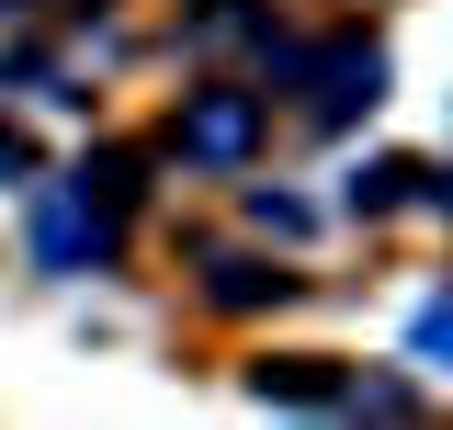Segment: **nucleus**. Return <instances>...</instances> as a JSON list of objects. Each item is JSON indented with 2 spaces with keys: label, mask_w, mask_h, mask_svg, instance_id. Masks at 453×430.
<instances>
[{
  "label": "nucleus",
  "mask_w": 453,
  "mask_h": 430,
  "mask_svg": "<svg viewBox=\"0 0 453 430\" xmlns=\"http://www.w3.org/2000/svg\"><path fill=\"white\" fill-rule=\"evenodd\" d=\"M216 295H226V306H261V295H283V272H261V261H216Z\"/></svg>",
  "instance_id": "20e7f679"
},
{
  "label": "nucleus",
  "mask_w": 453,
  "mask_h": 430,
  "mask_svg": "<svg viewBox=\"0 0 453 430\" xmlns=\"http://www.w3.org/2000/svg\"><path fill=\"white\" fill-rule=\"evenodd\" d=\"M250 385H261V396H340V385L318 374V363H261Z\"/></svg>",
  "instance_id": "39448f33"
},
{
  "label": "nucleus",
  "mask_w": 453,
  "mask_h": 430,
  "mask_svg": "<svg viewBox=\"0 0 453 430\" xmlns=\"http://www.w3.org/2000/svg\"><path fill=\"white\" fill-rule=\"evenodd\" d=\"M0 170H35V159H23V136H12V125H0Z\"/></svg>",
  "instance_id": "6e6552de"
},
{
  "label": "nucleus",
  "mask_w": 453,
  "mask_h": 430,
  "mask_svg": "<svg viewBox=\"0 0 453 430\" xmlns=\"http://www.w3.org/2000/svg\"><path fill=\"white\" fill-rule=\"evenodd\" d=\"M386 103V46H329L318 57V91H306V113L318 125H351V113Z\"/></svg>",
  "instance_id": "f03ea898"
},
{
  "label": "nucleus",
  "mask_w": 453,
  "mask_h": 430,
  "mask_svg": "<svg viewBox=\"0 0 453 430\" xmlns=\"http://www.w3.org/2000/svg\"><path fill=\"white\" fill-rule=\"evenodd\" d=\"M408 181H419V170H408V159H374V170H363V181H351V204H396Z\"/></svg>",
  "instance_id": "423d86ee"
},
{
  "label": "nucleus",
  "mask_w": 453,
  "mask_h": 430,
  "mask_svg": "<svg viewBox=\"0 0 453 430\" xmlns=\"http://www.w3.org/2000/svg\"><path fill=\"white\" fill-rule=\"evenodd\" d=\"M408 340H419V363H453V295H442V306H419Z\"/></svg>",
  "instance_id": "0eeeda50"
},
{
  "label": "nucleus",
  "mask_w": 453,
  "mask_h": 430,
  "mask_svg": "<svg viewBox=\"0 0 453 430\" xmlns=\"http://www.w3.org/2000/svg\"><path fill=\"white\" fill-rule=\"evenodd\" d=\"M250 136H261V113L238 103V91H204V103L181 113V159H204V170H238Z\"/></svg>",
  "instance_id": "7ed1b4c3"
},
{
  "label": "nucleus",
  "mask_w": 453,
  "mask_h": 430,
  "mask_svg": "<svg viewBox=\"0 0 453 430\" xmlns=\"http://www.w3.org/2000/svg\"><path fill=\"white\" fill-rule=\"evenodd\" d=\"M103 250H113V204H91V181H68V193L35 204V261L46 272H91Z\"/></svg>",
  "instance_id": "f257e3e1"
}]
</instances>
